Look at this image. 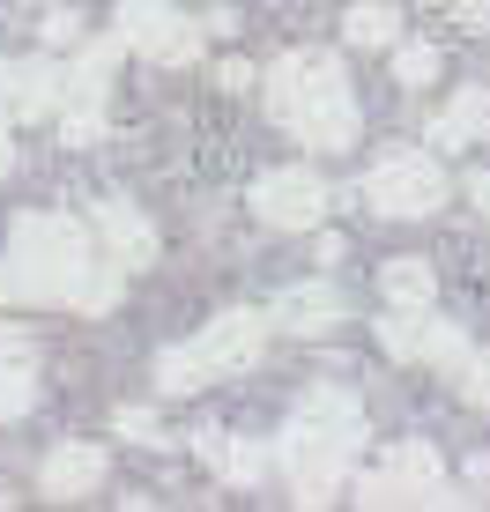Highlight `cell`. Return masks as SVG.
<instances>
[{"label": "cell", "mask_w": 490, "mask_h": 512, "mask_svg": "<svg viewBox=\"0 0 490 512\" xmlns=\"http://www.w3.org/2000/svg\"><path fill=\"white\" fill-rule=\"evenodd\" d=\"M127 268L97 253L90 223L75 216H23L8 231L0 260V305H75V312H112Z\"/></svg>", "instance_id": "obj_1"}, {"label": "cell", "mask_w": 490, "mask_h": 512, "mask_svg": "<svg viewBox=\"0 0 490 512\" xmlns=\"http://www.w3.org/2000/svg\"><path fill=\"white\" fill-rule=\"evenodd\" d=\"M357 446H364V409L342 394V386H312V394L297 401L283 446H275L283 468H290V483H297V505H327L335 498L349 461H357Z\"/></svg>", "instance_id": "obj_2"}, {"label": "cell", "mask_w": 490, "mask_h": 512, "mask_svg": "<svg viewBox=\"0 0 490 512\" xmlns=\"http://www.w3.org/2000/svg\"><path fill=\"white\" fill-rule=\"evenodd\" d=\"M268 112L305 149H349L357 141V97H349L342 60H327V52H283L268 67Z\"/></svg>", "instance_id": "obj_3"}, {"label": "cell", "mask_w": 490, "mask_h": 512, "mask_svg": "<svg viewBox=\"0 0 490 512\" xmlns=\"http://www.w3.org/2000/svg\"><path fill=\"white\" fill-rule=\"evenodd\" d=\"M268 327L275 320L253 312V305L223 312V320H208L194 342H179V349L156 357V386H164V394H194V386L223 379V372H245V364H260V349H268Z\"/></svg>", "instance_id": "obj_4"}, {"label": "cell", "mask_w": 490, "mask_h": 512, "mask_svg": "<svg viewBox=\"0 0 490 512\" xmlns=\"http://www.w3.org/2000/svg\"><path fill=\"white\" fill-rule=\"evenodd\" d=\"M357 505H468V498L446 490V468H439V453H431L424 438H394V446L364 468Z\"/></svg>", "instance_id": "obj_5"}, {"label": "cell", "mask_w": 490, "mask_h": 512, "mask_svg": "<svg viewBox=\"0 0 490 512\" xmlns=\"http://www.w3.org/2000/svg\"><path fill=\"white\" fill-rule=\"evenodd\" d=\"M357 201L372 208V216L416 223V216H431V208L446 201V171H439V156H424V149H394V156H379V164L364 171Z\"/></svg>", "instance_id": "obj_6"}, {"label": "cell", "mask_w": 490, "mask_h": 512, "mask_svg": "<svg viewBox=\"0 0 490 512\" xmlns=\"http://www.w3.org/2000/svg\"><path fill=\"white\" fill-rule=\"evenodd\" d=\"M112 38L127 45V52H142V60H156V67L201 60V30L186 23V8H171V0H119Z\"/></svg>", "instance_id": "obj_7"}, {"label": "cell", "mask_w": 490, "mask_h": 512, "mask_svg": "<svg viewBox=\"0 0 490 512\" xmlns=\"http://www.w3.org/2000/svg\"><path fill=\"white\" fill-rule=\"evenodd\" d=\"M112 45H90L75 67H67V90H60V134L75 141V149H90V141L104 134V90H112Z\"/></svg>", "instance_id": "obj_8"}, {"label": "cell", "mask_w": 490, "mask_h": 512, "mask_svg": "<svg viewBox=\"0 0 490 512\" xmlns=\"http://www.w3.org/2000/svg\"><path fill=\"white\" fill-rule=\"evenodd\" d=\"M379 349L401 364H461L468 342L461 327L431 320V305H387V320H379Z\"/></svg>", "instance_id": "obj_9"}, {"label": "cell", "mask_w": 490, "mask_h": 512, "mask_svg": "<svg viewBox=\"0 0 490 512\" xmlns=\"http://www.w3.org/2000/svg\"><path fill=\"white\" fill-rule=\"evenodd\" d=\"M253 216L268 223V231H312V223L327 216V179L305 171V164L268 171V179L253 186Z\"/></svg>", "instance_id": "obj_10"}, {"label": "cell", "mask_w": 490, "mask_h": 512, "mask_svg": "<svg viewBox=\"0 0 490 512\" xmlns=\"http://www.w3.org/2000/svg\"><path fill=\"white\" fill-rule=\"evenodd\" d=\"M90 223H97V238H104V260H112V268H149L156 260V223L142 216V208H127L119 201V193H104V201L90 208Z\"/></svg>", "instance_id": "obj_11"}, {"label": "cell", "mask_w": 490, "mask_h": 512, "mask_svg": "<svg viewBox=\"0 0 490 512\" xmlns=\"http://www.w3.org/2000/svg\"><path fill=\"white\" fill-rule=\"evenodd\" d=\"M268 320H275V327H290V334H327L335 320H349V297L335 290V282H297V290L275 297Z\"/></svg>", "instance_id": "obj_12"}, {"label": "cell", "mask_w": 490, "mask_h": 512, "mask_svg": "<svg viewBox=\"0 0 490 512\" xmlns=\"http://www.w3.org/2000/svg\"><path fill=\"white\" fill-rule=\"evenodd\" d=\"M483 134H490V90H453L439 112H431V149H439V156L476 149Z\"/></svg>", "instance_id": "obj_13"}, {"label": "cell", "mask_w": 490, "mask_h": 512, "mask_svg": "<svg viewBox=\"0 0 490 512\" xmlns=\"http://www.w3.org/2000/svg\"><path fill=\"white\" fill-rule=\"evenodd\" d=\"M38 401V349L23 327H0V423Z\"/></svg>", "instance_id": "obj_14"}, {"label": "cell", "mask_w": 490, "mask_h": 512, "mask_svg": "<svg viewBox=\"0 0 490 512\" xmlns=\"http://www.w3.org/2000/svg\"><path fill=\"white\" fill-rule=\"evenodd\" d=\"M60 90H67V67L60 60H23V67H8V112L15 119H45V112H60Z\"/></svg>", "instance_id": "obj_15"}, {"label": "cell", "mask_w": 490, "mask_h": 512, "mask_svg": "<svg viewBox=\"0 0 490 512\" xmlns=\"http://www.w3.org/2000/svg\"><path fill=\"white\" fill-rule=\"evenodd\" d=\"M38 483H45V498H90V490L104 483V446H60V453H45Z\"/></svg>", "instance_id": "obj_16"}, {"label": "cell", "mask_w": 490, "mask_h": 512, "mask_svg": "<svg viewBox=\"0 0 490 512\" xmlns=\"http://www.w3.org/2000/svg\"><path fill=\"white\" fill-rule=\"evenodd\" d=\"M194 453L223 475V483H260V475H268V461H260L253 446H238L231 431H216V423H208V431H194Z\"/></svg>", "instance_id": "obj_17"}, {"label": "cell", "mask_w": 490, "mask_h": 512, "mask_svg": "<svg viewBox=\"0 0 490 512\" xmlns=\"http://www.w3.org/2000/svg\"><path fill=\"white\" fill-rule=\"evenodd\" d=\"M342 30H349V45H364V52H394L401 15L387 8V0H357V8L342 15Z\"/></svg>", "instance_id": "obj_18"}, {"label": "cell", "mask_w": 490, "mask_h": 512, "mask_svg": "<svg viewBox=\"0 0 490 512\" xmlns=\"http://www.w3.org/2000/svg\"><path fill=\"white\" fill-rule=\"evenodd\" d=\"M379 297H387V305H431V297H439V275H431L424 260H387Z\"/></svg>", "instance_id": "obj_19"}, {"label": "cell", "mask_w": 490, "mask_h": 512, "mask_svg": "<svg viewBox=\"0 0 490 512\" xmlns=\"http://www.w3.org/2000/svg\"><path fill=\"white\" fill-rule=\"evenodd\" d=\"M394 82H409V90L439 82V45H401L394 38Z\"/></svg>", "instance_id": "obj_20"}, {"label": "cell", "mask_w": 490, "mask_h": 512, "mask_svg": "<svg viewBox=\"0 0 490 512\" xmlns=\"http://www.w3.org/2000/svg\"><path fill=\"white\" fill-rule=\"evenodd\" d=\"M461 394L476 401V409H490V349H483V357H468V379H461Z\"/></svg>", "instance_id": "obj_21"}, {"label": "cell", "mask_w": 490, "mask_h": 512, "mask_svg": "<svg viewBox=\"0 0 490 512\" xmlns=\"http://www.w3.org/2000/svg\"><path fill=\"white\" fill-rule=\"evenodd\" d=\"M119 438H149L156 446V416L149 409H119Z\"/></svg>", "instance_id": "obj_22"}, {"label": "cell", "mask_w": 490, "mask_h": 512, "mask_svg": "<svg viewBox=\"0 0 490 512\" xmlns=\"http://www.w3.org/2000/svg\"><path fill=\"white\" fill-rule=\"evenodd\" d=\"M45 45H82V30H75V15H45Z\"/></svg>", "instance_id": "obj_23"}, {"label": "cell", "mask_w": 490, "mask_h": 512, "mask_svg": "<svg viewBox=\"0 0 490 512\" xmlns=\"http://www.w3.org/2000/svg\"><path fill=\"white\" fill-rule=\"evenodd\" d=\"M461 23H468V30H483V23H490V0H461Z\"/></svg>", "instance_id": "obj_24"}, {"label": "cell", "mask_w": 490, "mask_h": 512, "mask_svg": "<svg viewBox=\"0 0 490 512\" xmlns=\"http://www.w3.org/2000/svg\"><path fill=\"white\" fill-rule=\"evenodd\" d=\"M8 119L15 112H8V90H0V179H8Z\"/></svg>", "instance_id": "obj_25"}, {"label": "cell", "mask_w": 490, "mask_h": 512, "mask_svg": "<svg viewBox=\"0 0 490 512\" xmlns=\"http://www.w3.org/2000/svg\"><path fill=\"white\" fill-rule=\"evenodd\" d=\"M468 201H476L483 216H490V171H476V186H468Z\"/></svg>", "instance_id": "obj_26"}, {"label": "cell", "mask_w": 490, "mask_h": 512, "mask_svg": "<svg viewBox=\"0 0 490 512\" xmlns=\"http://www.w3.org/2000/svg\"><path fill=\"white\" fill-rule=\"evenodd\" d=\"M0 90H8V60H0Z\"/></svg>", "instance_id": "obj_27"}]
</instances>
